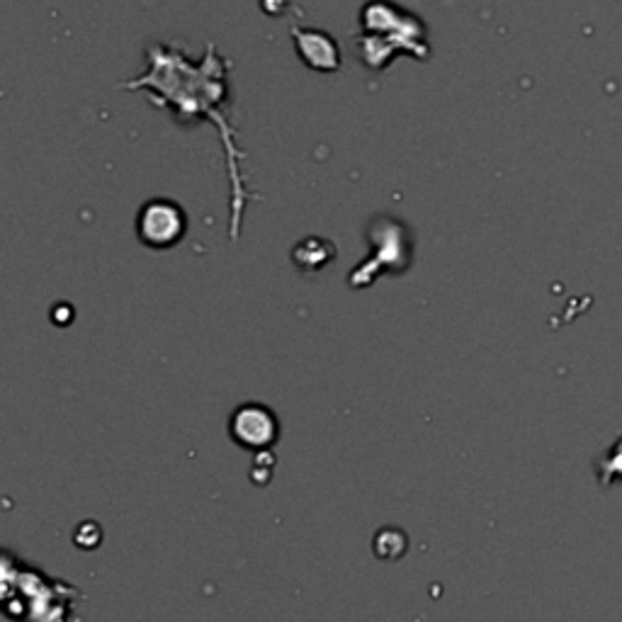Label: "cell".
<instances>
[{
  "label": "cell",
  "mask_w": 622,
  "mask_h": 622,
  "mask_svg": "<svg viewBox=\"0 0 622 622\" xmlns=\"http://www.w3.org/2000/svg\"><path fill=\"white\" fill-rule=\"evenodd\" d=\"M187 216L178 202L148 200L136 215V236L148 248H171L186 236Z\"/></svg>",
  "instance_id": "obj_1"
},
{
  "label": "cell",
  "mask_w": 622,
  "mask_h": 622,
  "mask_svg": "<svg viewBox=\"0 0 622 622\" xmlns=\"http://www.w3.org/2000/svg\"><path fill=\"white\" fill-rule=\"evenodd\" d=\"M231 437L248 450L267 447L277 437L275 414L260 404H246L236 408V414L231 416Z\"/></svg>",
  "instance_id": "obj_2"
},
{
  "label": "cell",
  "mask_w": 622,
  "mask_h": 622,
  "mask_svg": "<svg viewBox=\"0 0 622 622\" xmlns=\"http://www.w3.org/2000/svg\"><path fill=\"white\" fill-rule=\"evenodd\" d=\"M296 52L304 59V64L316 71H336L341 66V52L334 37H328L321 30H302L295 27Z\"/></svg>",
  "instance_id": "obj_3"
}]
</instances>
